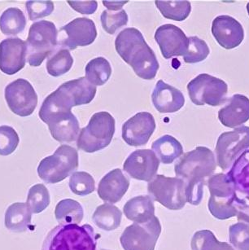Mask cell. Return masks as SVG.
<instances>
[{"mask_svg":"<svg viewBox=\"0 0 249 250\" xmlns=\"http://www.w3.org/2000/svg\"><path fill=\"white\" fill-rule=\"evenodd\" d=\"M116 51L129 64L137 76L144 80L155 79L159 69L158 61L144 36L135 28H127L117 35Z\"/></svg>","mask_w":249,"mask_h":250,"instance_id":"cell-1","label":"cell"},{"mask_svg":"<svg viewBox=\"0 0 249 250\" xmlns=\"http://www.w3.org/2000/svg\"><path fill=\"white\" fill-rule=\"evenodd\" d=\"M95 94L96 87L85 77L64 83L44 100L39 118L56 112H68L75 106L90 104Z\"/></svg>","mask_w":249,"mask_h":250,"instance_id":"cell-2","label":"cell"},{"mask_svg":"<svg viewBox=\"0 0 249 250\" xmlns=\"http://www.w3.org/2000/svg\"><path fill=\"white\" fill-rule=\"evenodd\" d=\"M98 238L89 224H61L47 234L42 250H96Z\"/></svg>","mask_w":249,"mask_h":250,"instance_id":"cell-3","label":"cell"},{"mask_svg":"<svg viewBox=\"0 0 249 250\" xmlns=\"http://www.w3.org/2000/svg\"><path fill=\"white\" fill-rule=\"evenodd\" d=\"M210 197L208 207L214 218L226 220L237 215L235 201L236 189L227 174H217L210 176L206 182Z\"/></svg>","mask_w":249,"mask_h":250,"instance_id":"cell-4","label":"cell"},{"mask_svg":"<svg viewBox=\"0 0 249 250\" xmlns=\"http://www.w3.org/2000/svg\"><path fill=\"white\" fill-rule=\"evenodd\" d=\"M217 168L213 152L206 147L199 146L183 155L175 164L174 171L177 178L183 179L186 184L205 182L212 176Z\"/></svg>","mask_w":249,"mask_h":250,"instance_id":"cell-5","label":"cell"},{"mask_svg":"<svg viewBox=\"0 0 249 250\" xmlns=\"http://www.w3.org/2000/svg\"><path fill=\"white\" fill-rule=\"evenodd\" d=\"M114 133L113 117L107 112H99L90 118L87 126L81 130L77 146L87 153L97 152L110 145Z\"/></svg>","mask_w":249,"mask_h":250,"instance_id":"cell-6","label":"cell"},{"mask_svg":"<svg viewBox=\"0 0 249 250\" xmlns=\"http://www.w3.org/2000/svg\"><path fill=\"white\" fill-rule=\"evenodd\" d=\"M58 31L53 22L40 21L30 26L26 40V61L30 66L39 67L57 46Z\"/></svg>","mask_w":249,"mask_h":250,"instance_id":"cell-7","label":"cell"},{"mask_svg":"<svg viewBox=\"0 0 249 250\" xmlns=\"http://www.w3.org/2000/svg\"><path fill=\"white\" fill-rule=\"evenodd\" d=\"M78 165V151L69 145H63L53 155L42 160L38 167V174L46 184H57L73 174Z\"/></svg>","mask_w":249,"mask_h":250,"instance_id":"cell-8","label":"cell"},{"mask_svg":"<svg viewBox=\"0 0 249 250\" xmlns=\"http://www.w3.org/2000/svg\"><path fill=\"white\" fill-rule=\"evenodd\" d=\"M147 191L153 201L170 210H179L185 206L186 183L179 178L157 174L147 184Z\"/></svg>","mask_w":249,"mask_h":250,"instance_id":"cell-9","label":"cell"},{"mask_svg":"<svg viewBox=\"0 0 249 250\" xmlns=\"http://www.w3.org/2000/svg\"><path fill=\"white\" fill-rule=\"evenodd\" d=\"M190 101L196 105L216 107L226 101L228 86L222 79L201 74L187 84Z\"/></svg>","mask_w":249,"mask_h":250,"instance_id":"cell-10","label":"cell"},{"mask_svg":"<svg viewBox=\"0 0 249 250\" xmlns=\"http://www.w3.org/2000/svg\"><path fill=\"white\" fill-rule=\"evenodd\" d=\"M249 147V126H239L233 131L222 133L215 148L217 164L222 170H227Z\"/></svg>","mask_w":249,"mask_h":250,"instance_id":"cell-11","label":"cell"},{"mask_svg":"<svg viewBox=\"0 0 249 250\" xmlns=\"http://www.w3.org/2000/svg\"><path fill=\"white\" fill-rule=\"evenodd\" d=\"M161 232V223L155 216L146 223H134L127 227L120 241L124 250H154Z\"/></svg>","mask_w":249,"mask_h":250,"instance_id":"cell-12","label":"cell"},{"mask_svg":"<svg viewBox=\"0 0 249 250\" xmlns=\"http://www.w3.org/2000/svg\"><path fill=\"white\" fill-rule=\"evenodd\" d=\"M5 99L12 113L21 117L31 115L38 104L36 91L29 81L23 79H17L6 86Z\"/></svg>","mask_w":249,"mask_h":250,"instance_id":"cell-13","label":"cell"},{"mask_svg":"<svg viewBox=\"0 0 249 250\" xmlns=\"http://www.w3.org/2000/svg\"><path fill=\"white\" fill-rule=\"evenodd\" d=\"M156 126V122L151 113H136L122 125V139L129 146H144L148 142Z\"/></svg>","mask_w":249,"mask_h":250,"instance_id":"cell-14","label":"cell"},{"mask_svg":"<svg viewBox=\"0 0 249 250\" xmlns=\"http://www.w3.org/2000/svg\"><path fill=\"white\" fill-rule=\"evenodd\" d=\"M60 32L64 35L61 45L70 50L92 44L97 37L95 23L85 18H76L61 28Z\"/></svg>","mask_w":249,"mask_h":250,"instance_id":"cell-15","label":"cell"},{"mask_svg":"<svg viewBox=\"0 0 249 250\" xmlns=\"http://www.w3.org/2000/svg\"><path fill=\"white\" fill-rule=\"evenodd\" d=\"M160 161L150 149H139L132 152L124 161L123 169L133 179L150 182L156 175Z\"/></svg>","mask_w":249,"mask_h":250,"instance_id":"cell-16","label":"cell"},{"mask_svg":"<svg viewBox=\"0 0 249 250\" xmlns=\"http://www.w3.org/2000/svg\"><path fill=\"white\" fill-rule=\"evenodd\" d=\"M155 40L166 59L185 56L189 44L188 38L183 30L171 24L160 26L155 33Z\"/></svg>","mask_w":249,"mask_h":250,"instance_id":"cell-17","label":"cell"},{"mask_svg":"<svg viewBox=\"0 0 249 250\" xmlns=\"http://www.w3.org/2000/svg\"><path fill=\"white\" fill-rule=\"evenodd\" d=\"M26 42L18 39H7L0 42V70L13 75L21 70L26 62Z\"/></svg>","mask_w":249,"mask_h":250,"instance_id":"cell-18","label":"cell"},{"mask_svg":"<svg viewBox=\"0 0 249 250\" xmlns=\"http://www.w3.org/2000/svg\"><path fill=\"white\" fill-rule=\"evenodd\" d=\"M48 125L52 137L60 143L75 141L79 134V123L71 111L51 113L41 119Z\"/></svg>","mask_w":249,"mask_h":250,"instance_id":"cell-19","label":"cell"},{"mask_svg":"<svg viewBox=\"0 0 249 250\" xmlns=\"http://www.w3.org/2000/svg\"><path fill=\"white\" fill-rule=\"evenodd\" d=\"M212 34L218 44L225 49H234L241 44L244 31L241 24L227 15L218 16L212 24Z\"/></svg>","mask_w":249,"mask_h":250,"instance_id":"cell-20","label":"cell"},{"mask_svg":"<svg viewBox=\"0 0 249 250\" xmlns=\"http://www.w3.org/2000/svg\"><path fill=\"white\" fill-rule=\"evenodd\" d=\"M129 187V179L123 174L122 169H112L100 180L98 195L105 202L117 203L126 193Z\"/></svg>","mask_w":249,"mask_h":250,"instance_id":"cell-21","label":"cell"},{"mask_svg":"<svg viewBox=\"0 0 249 250\" xmlns=\"http://www.w3.org/2000/svg\"><path fill=\"white\" fill-rule=\"evenodd\" d=\"M152 103L161 113H173L180 110L185 104V98L179 90L159 80L151 95Z\"/></svg>","mask_w":249,"mask_h":250,"instance_id":"cell-22","label":"cell"},{"mask_svg":"<svg viewBox=\"0 0 249 250\" xmlns=\"http://www.w3.org/2000/svg\"><path fill=\"white\" fill-rule=\"evenodd\" d=\"M218 119L227 127L241 126L249 120V99L235 94L229 100V103L220 109Z\"/></svg>","mask_w":249,"mask_h":250,"instance_id":"cell-23","label":"cell"},{"mask_svg":"<svg viewBox=\"0 0 249 250\" xmlns=\"http://www.w3.org/2000/svg\"><path fill=\"white\" fill-rule=\"evenodd\" d=\"M124 215L136 223H144L155 217L153 200L150 196H139L127 201L123 208Z\"/></svg>","mask_w":249,"mask_h":250,"instance_id":"cell-24","label":"cell"},{"mask_svg":"<svg viewBox=\"0 0 249 250\" xmlns=\"http://www.w3.org/2000/svg\"><path fill=\"white\" fill-rule=\"evenodd\" d=\"M31 211L26 203H13L5 213V226L13 232H24L31 224Z\"/></svg>","mask_w":249,"mask_h":250,"instance_id":"cell-25","label":"cell"},{"mask_svg":"<svg viewBox=\"0 0 249 250\" xmlns=\"http://www.w3.org/2000/svg\"><path fill=\"white\" fill-rule=\"evenodd\" d=\"M151 147L159 161L163 164H171L183 154V146L180 142L171 135H166L159 138L152 143Z\"/></svg>","mask_w":249,"mask_h":250,"instance_id":"cell-26","label":"cell"},{"mask_svg":"<svg viewBox=\"0 0 249 250\" xmlns=\"http://www.w3.org/2000/svg\"><path fill=\"white\" fill-rule=\"evenodd\" d=\"M227 176L233 182L237 192L249 199V151L236 160Z\"/></svg>","mask_w":249,"mask_h":250,"instance_id":"cell-27","label":"cell"},{"mask_svg":"<svg viewBox=\"0 0 249 250\" xmlns=\"http://www.w3.org/2000/svg\"><path fill=\"white\" fill-rule=\"evenodd\" d=\"M122 218V211L117 206L106 203L96 208L93 213L92 220L98 228L111 231L119 228Z\"/></svg>","mask_w":249,"mask_h":250,"instance_id":"cell-28","label":"cell"},{"mask_svg":"<svg viewBox=\"0 0 249 250\" xmlns=\"http://www.w3.org/2000/svg\"><path fill=\"white\" fill-rule=\"evenodd\" d=\"M55 216L57 222L62 225L79 224L84 217V210L78 201L65 199L56 205Z\"/></svg>","mask_w":249,"mask_h":250,"instance_id":"cell-29","label":"cell"},{"mask_svg":"<svg viewBox=\"0 0 249 250\" xmlns=\"http://www.w3.org/2000/svg\"><path fill=\"white\" fill-rule=\"evenodd\" d=\"M85 78L93 86H103L112 74L109 62L104 57H97L89 62L85 69Z\"/></svg>","mask_w":249,"mask_h":250,"instance_id":"cell-30","label":"cell"},{"mask_svg":"<svg viewBox=\"0 0 249 250\" xmlns=\"http://www.w3.org/2000/svg\"><path fill=\"white\" fill-rule=\"evenodd\" d=\"M25 25L26 19L19 8H7L0 17V30L4 35H18L24 30Z\"/></svg>","mask_w":249,"mask_h":250,"instance_id":"cell-31","label":"cell"},{"mask_svg":"<svg viewBox=\"0 0 249 250\" xmlns=\"http://www.w3.org/2000/svg\"><path fill=\"white\" fill-rule=\"evenodd\" d=\"M164 18L176 21H183L190 15L191 4L189 1H155Z\"/></svg>","mask_w":249,"mask_h":250,"instance_id":"cell-32","label":"cell"},{"mask_svg":"<svg viewBox=\"0 0 249 250\" xmlns=\"http://www.w3.org/2000/svg\"><path fill=\"white\" fill-rule=\"evenodd\" d=\"M50 194L45 185L35 184L30 188L26 204L32 213H40L50 205Z\"/></svg>","mask_w":249,"mask_h":250,"instance_id":"cell-33","label":"cell"},{"mask_svg":"<svg viewBox=\"0 0 249 250\" xmlns=\"http://www.w3.org/2000/svg\"><path fill=\"white\" fill-rule=\"evenodd\" d=\"M73 64V58L69 51L61 49L46 62V70L51 76H61L70 70Z\"/></svg>","mask_w":249,"mask_h":250,"instance_id":"cell-34","label":"cell"},{"mask_svg":"<svg viewBox=\"0 0 249 250\" xmlns=\"http://www.w3.org/2000/svg\"><path fill=\"white\" fill-rule=\"evenodd\" d=\"M95 179L86 172H74L69 179V188L78 196L90 195L95 191Z\"/></svg>","mask_w":249,"mask_h":250,"instance_id":"cell-35","label":"cell"},{"mask_svg":"<svg viewBox=\"0 0 249 250\" xmlns=\"http://www.w3.org/2000/svg\"><path fill=\"white\" fill-rule=\"evenodd\" d=\"M188 41L187 51L183 56L184 62L188 64H195L205 61L210 52L207 43L196 36L188 38Z\"/></svg>","mask_w":249,"mask_h":250,"instance_id":"cell-36","label":"cell"},{"mask_svg":"<svg viewBox=\"0 0 249 250\" xmlns=\"http://www.w3.org/2000/svg\"><path fill=\"white\" fill-rule=\"evenodd\" d=\"M100 21L104 30L110 35H113L120 28L127 25L128 15L123 9L117 12L106 10L101 14Z\"/></svg>","mask_w":249,"mask_h":250,"instance_id":"cell-37","label":"cell"},{"mask_svg":"<svg viewBox=\"0 0 249 250\" xmlns=\"http://www.w3.org/2000/svg\"><path fill=\"white\" fill-rule=\"evenodd\" d=\"M17 131L8 125L0 126V155L8 156L14 152L19 145Z\"/></svg>","mask_w":249,"mask_h":250,"instance_id":"cell-38","label":"cell"},{"mask_svg":"<svg viewBox=\"0 0 249 250\" xmlns=\"http://www.w3.org/2000/svg\"><path fill=\"white\" fill-rule=\"evenodd\" d=\"M229 242L237 250H243L249 245V225L238 223L229 228Z\"/></svg>","mask_w":249,"mask_h":250,"instance_id":"cell-39","label":"cell"},{"mask_svg":"<svg viewBox=\"0 0 249 250\" xmlns=\"http://www.w3.org/2000/svg\"><path fill=\"white\" fill-rule=\"evenodd\" d=\"M25 7L30 21L38 20L50 16L54 11L52 1H27Z\"/></svg>","mask_w":249,"mask_h":250,"instance_id":"cell-40","label":"cell"},{"mask_svg":"<svg viewBox=\"0 0 249 250\" xmlns=\"http://www.w3.org/2000/svg\"><path fill=\"white\" fill-rule=\"evenodd\" d=\"M217 241L218 240L211 230H199L193 235L190 247L191 250H211Z\"/></svg>","mask_w":249,"mask_h":250,"instance_id":"cell-41","label":"cell"},{"mask_svg":"<svg viewBox=\"0 0 249 250\" xmlns=\"http://www.w3.org/2000/svg\"><path fill=\"white\" fill-rule=\"evenodd\" d=\"M205 184V181L186 184V196L188 203L192 206H199L201 203Z\"/></svg>","mask_w":249,"mask_h":250,"instance_id":"cell-42","label":"cell"},{"mask_svg":"<svg viewBox=\"0 0 249 250\" xmlns=\"http://www.w3.org/2000/svg\"><path fill=\"white\" fill-rule=\"evenodd\" d=\"M71 8L83 15H91L97 10V1H68Z\"/></svg>","mask_w":249,"mask_h":250,"instance_id":"cell-43","label":"cell"},{"mask_svg":"<svg viewBox=\"0 0 249 250\" xmlns=\"http://www.w3.org/2000/svg\"><path fill=\"white\" fill-rule=\"evenodd\" d=\"M235 203L237 219L243 221L249 225V199L247 197H238Z\"/></svg>","mask_w":249,"mask_h":250,"instance_id":"cell-44","label":"cell"},{"mask_svg":"<svg viewBox=\"0 0 249 250\" xmlns=\"http://www.w3.org/2000/svg\"><path fill=\"white\" fill-rule=\"evenodd\" d=\"M128 3V1H103V4L107 8V10L117 11L122 10V7Z\"/></svg>","mask_w":249,"mask_h":250,"instance_id":"cell-45","label":"cell"},{"mask_svg":"<svg viewBox=\"0 0 249 250\" xmlns=\"http://www.w3.org/2000/svg\"><path fill=\"white\" fill-rule=\"evenodd\" d=\"M211 250H235L234 248L232 247L231 245L227 244V242H221V241H217L215 244L214 246L212 248Z\"/></svg>","mask_w":249,"mask_h":250,"instance_id":"cell-46","label":"cell"},{"mask_svg":"<svg viewBox=\"0 0 249 250\" xmlns=\"http://www.w3.org/2000/svg\"><path fill=\"white\" fill-rule=\"evenodd\" d=\"M247 11H248V13H249V3L247 4Z\"/></svg>","mask_w":249,"mask_h":250,"instance_id":"cell-47","label":"cell"},{"mask_svg":"<svg viewBox=\"0 0 249 250\" xmlns=\"http://www.w3.org/2000/svg\"><path fill=\"white\" fill-rule=\"evenodd\" d=\"M249 250V245H248L247 247L244 248V250Z\"/></svg>","mask_w":249,"mask_h":250,"instance_id":"cell-48","label":"cell"},{"mask_svg":"<svg viewBox=\"0 0 249 250\" xmlns=\"http://www.w3.org/2000/svg\"><path fill=\"white\" fill-rule=\"evenodd\" d=\"M103 250V249H102V250Z\"/></svg>","mask_w":249,"mask_h":250,"instance_id":"cell-49","label":"cell"}]
</instances>
